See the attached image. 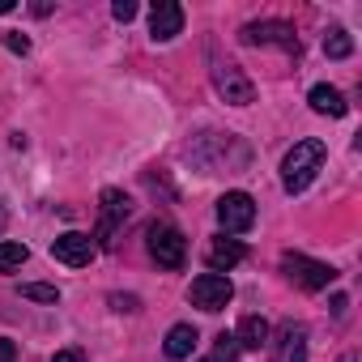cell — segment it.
<instances>
[{"label": "cell", "mask_w": 362, "mask_h": 362, "mask_svg": "<svg viewBox=\"0 0 362 362\" xmlns=\"http://www.w3.org/2000/svg\"><path fill=\"white\" fill-rule=\"evenodd\" d=\"M324 141H315V136H307V141H294V149L281 158V188L286 192H303V188H311V179H315V170L324 166Z\"/></svg>", "instance_id": "6da1fadb"}, {"label": "cell", "mask_w": 362, "mask_h": 362, "mask_svg": "<svg viewBox=\"0 0 362 362\" xmlns=\"http://www.w3.org/2000/svg\"><path fill=\"white\" fill-rule=\"evenodd\" d=\"M145 243H149V256L158 260V269H184L188 260V239L179 235L170 222H153L145 230Z\"/></svg>", "instance_id": "7a4b0ae2"}, {"label": "cell", "mask_w": 362, "mask_h": 362, "mask_svg": "<svg viewBox=\"0 0 362 362\" xmlns=\"http://www.w3.org/2000/svg\"><path fill=\"white\" fill-rule=\"evenodd\" d=\"M239 39H243L247 47H281L286 56H298V52H303L294 26H290V22H277V18H269V22H247V26L239 30Z\"/></svg>", "instance_id": "3957f363"}, {"label": "cell", "mask_w": 362, "mask_h": 362, "mask_svg": "<svg viewBox=\"0 0 362 362\" xmlns=\"http://www.w3.org/2000/svg\"><path fill=\"white\" fill-rule=\"evenodd\" d=\"M281 273H286L294 286H303V290H324V286L337 281V269H332V264L311 260V256H298V252H286V256H281Z\"/></svg>", "instance_id": "277c9868"}, {"label": "cell", "mask_w": 362, "mask_h": 362, "mask_svg": "<svg viewBox=\"0 0 362 362\" xmlns=\"http://www.w3.org/2000/svg\"><path fill=\"white\" fill-rule=\"evenodd\" d=\"M98 201H103V214H98V230H94V239H98L103 247H111V243H115L111 235L132 218V197H124L119 188H107Z\"/></svg>", "instance_id": "5b68a950"}, {"label": "cell", "mask_w": 362, "mask_h": 362, "mask_svg": "<svg viewBox=\"0 0 362 362\" xmlns=\"http://www.w3.org/2000/svg\"><path fill=\"white\" fill-rule=\"evenodd\" d=\"M188 298H192V307H201V311H222V307H230L235 286H230L226 273H201V277L192 281Z\"/></svg>", "instance_id": "8992f818"}, {"label": "cell", "mask_w": 362, "mask_h": 362, "mask_svg": "<svg viewBox=\"0 0 362 362\" xmlns=\"http://www.w3.org/2000/svg\"><path fill=\"white\" fill-rule=\"evenodd\" d=\"M214 90H218L226 103H235V107L256 103V86H252V77H247L239 64H218V69H214Z\"/></svg>", "instance_id": "52a82bcc"}, {"label": "cell", "mask_w": 362, "mask_h": 362, "mask_svg": "<svg viewBox=\"0 0 362 362\" xmlns=\"http://www.w3.org/2000/svg\"><path fill=\"white\" fill-rule=\"evenodd\" d=\"M218 222H222L230 235L252 230V222H256V201H252L247 192H226V197L218 201Z\"/></svg>", "instance_id": "ba28073f"}, {"label": "cell", "mask_w": 362, "mask_h": 362, "mask_svg": "<svg viewBox=\"0 0 362 362\" xmlns=\"http://www.w3.org/2000/svg\"><path fill=\"white\" fill-rule=\"evenodd\" d=\"M52 256H56L60 264H69V269H86V264L94 260V243H90V235H81V230H64L60 239H52Z\"/></svg>", "instance_id": "9c48e42d"}, {"label": "cell", "mask_w": 362, "mask_h": 362, "mask_svg": "<svg viewBox=\"0 0 362 362\" xmlns=\"http://www.w3.org/2000/svg\"><path fill=\"white\" fill-rule=\"evenodd\" d=\"M273 362H307V328L286 320L273 337Z\"/></svg>", "instance_id": "30bf717a"}, {"label": "cell", "mask_w": 362, "mask_h": 362, "mask_svg": "<svg viewBox=\"0 0 362 362\" xmlns=\"http://www.w3.org/2000/svg\"><path fill=\"white\" fill-rule=\"evenodd\" d=\"M179 30H184V9H179L175 0H158V5L149 9V35H153V43H170Z\"/></svg>", "instance_id": "8fae6325"}, {"label": "cell", "mask_w": 362, "mask_h": 362, "mask_svg": "<svg viewBox=\"0 0 362 362\" xmlns=\"http://www.w3.org/2000/svg\"><path fill=\"white\" fill-rule=\"evenodd\" d=\"M243 256H247V247H243L239 239H214V243H209V264H214V273L235 269Z\"/></svg>", "instance_id": "7c38bea8"}, {"label": "cell", "mask_w": 362, "mask_h": 362, "mask_svg": "<svg viewBox=\"0 0 362 362\" xmlns=\"http://www.w3.org/2000/svg\"><path fill=\"white\" fill-rule=\"evenodd\" d=\"M235 345H239V349H260V345H269V324H264V315H243V320H239V332H235Z\"/></svg>", "instance_id": "4fadbf2b"}, {"label": "cell", "mask_w": 362, "mask_h": 362, "mask_svg": "<svg viewBox=\"0 0 362 362\" xmlns=\"http://www.w3.org/2000/svg\"><path fill=\"white\" fill-rule=\"evenodd\" d=\"M307 103H311V111H320V115H332V119L345 115V98H341V90H332V86H311Z\"/></svg>", "instance_id": "5bb4252c"}, {"label": "cell", "mask_w": 362, "mask_h": 362, "mask_svg": "<svg viewBox=\"0 0 362 362\" xmlns=\"http://www.w3.org/2000/svg\"><path fill=\"white\" fill-rule=\"evenodd\" d=\"M192 349H197V328H192V324H175V328L166 332V358L179 362V358H188Z\"/></svg>", "instance_id": "9a60e30c"}, {"label": "cell", "mask_w": 362, "mask_h": 362, "mask_svg": "<svg viewBox=\"0 0 362 362\" xmlns=\"http://www.w3.org/2000/svg\"><path fill=\"white\" fill-rule=\"evenodd\" d=\"M349 52H354V39H349V30L332 26V30L324 35V56H328V60H345Z\"/></svg>", "instance_id": "2e32d148"}, {"label": "cell", "mask_w": 362, "mask_h": 362, "mask_svg": "<svg viewBox=\"0 0 362 362\" xmlns=\"http://www.w3.org/2000/svg\"><path fill=\"white\" fill-rule=\"evenodd\" d=\"M26 256H30V247H26V243H0V273L22 269V264H26Z\"/></svg>", "instance_id": "e0dca14e"}, {"label": "cell", "mask_w": 362, "mask_h": 362, "mask_svg": "<svg viewBox=\"0 0 362 362\" xmlns=\"http://www.w3.org/2000/svg\"><path fill=\"white\" fill-rule=\"evenodd\" d=\"M22 298H35V303H60V290H56V286H43V281H30V286H22Z\"/></svg>", "instance_id": "ac0fdd59"}, {"label": "cell", "mask_w": 362, "mask_h": 362, "mask_svg": "<svg viewBox=\"0 0 362 362\" xmlns=\"http://www.w3.org/2000/svg\"><path fill=\"white\" fill-rule=\"evenodd\" d=\"M0 39H5V47H9V52H18V56H26V52H30V39H26V35H18V30H5Z\"/></svg>", "instance_id": "d6986e66"}, {"label": "cell", "mask_w": 362, "mask_h": 362, "mask_svg": "<svg viewBox=\"0 0 362 362\" xmlns=\"http://www.w3.org/2000/svg\"><path fill=\"white\" fill-rule=\"evenodd\" d=\"M111 13H115V22H132L136 18V5H132V0H115Z\"/></svg>", "instance_id": "ffe728a7"}, {"label": "cell", "mask_w": 362, "mask_h": 362, "mask_svg": "<svg viewBox=\"0 0 362 362\" xmlns=\"http://www.w3.org/2000/svg\"><path fill=\"white\" fill-rule=\"evenodd\" d=\"M13 358H18V345L9 337H0V362H13Z\"/></svg>", "instance_id": "44dd1931"}, {"label": "cell", "mask_w": 362, "mask_h": 362, "mask_svg": "<svg viewBox=\"0 0 362 362\" xmlns=\"http://www.w3.org/2000/svg\"><path fill=\"white\" fill-rule=\"evenodd\" d=\"M52 362H86V358H81V354H77V349H60V354H56V358H52Z\"/></svg>", "instance_id": "7402d4cb"}, {"label": "cell", "mask_w": 362, "mask_h": 362, "mask_svg": "<svg viewBox=\"0 0 362 362\" xmlns=\"http://www.w3.org/2000/svg\"><path fill=\"white\" fill-rule=\"evenodd\" d=\"M111 303H115V307H119V311H132V307H136V298H119V294H115V298H111Z\"/></svg>", "instance_id": "603a6c76"}, {"label": "cell", "mask_w": 362, "mask_h": 362, "mask_svg": "<svg viewBox=\"0 0 362 362\" xmlns=\"http://www.w3.org/2000/svg\"><path fill=\"white\" fill-rule=\"evenodd\" d=\"M18 5H13V0H0V13H13Z\"/></svg>", "instance_id": "cb8c5ba5"}, {"label": "cell", "mask_w": 362, "mask_h": 362, "mask_svg": "<svg viewBox=\"0 0 362 362\" xmlns=\"http://www.w3.org/2000/svg\"><path fill=\"white\" fill-rule=\"evenodd\" d=\"M201 362H230V358H218V354H209V358H201Z\"/></svg>", "instance_id": "d4e9b609"}, {"label": "cell", "mask_w": 362, "mask_h": 362, "mask_svg": "<svg viewBox=\"0 0 362 362\" xmlns=\"http://www.w3.org/2000/svg\"><path fill=\"white\" fill-rule=\"evenodd\" d=\"M341 362H354V358H349V354H345V358H341Z\"/></svg>", "instance_id": "484cf974"}]
</instances>
